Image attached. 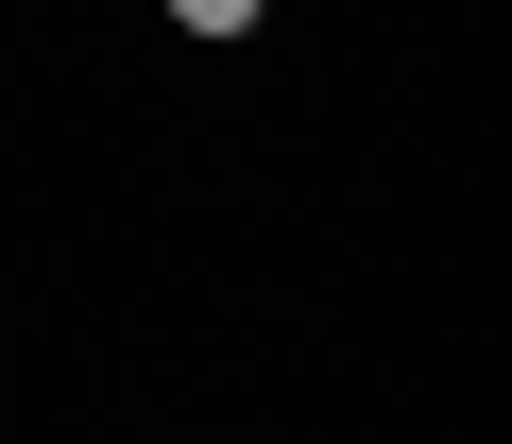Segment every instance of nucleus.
I'll return each instance as SVG.
<instances>
[{"label":"nucleus","instance_id":"1","mask_svg":"<svg viewBox=\"0 0 512 444\" xmlns=\"http://www.w3.org/2000/svg\"><path fill=\"white\" fill-rule=\"evenodd\" d=\"M171 35H256V0H171Z\"/></svg>","mask_w":512,"mask_h":444}]
</instances>
